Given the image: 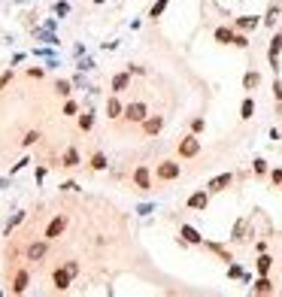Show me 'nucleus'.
I'll return each mask as SVG.
<instances>
[{
    "label": "nucleus",
    "mask_w": 282,
    "mask_h": 297,
    "mask_svg": "<svg viewBox=\"0 0 282 297\" xmlns=\"http://www.w3.org/2000/svg\"><path fill=\"white\" fill-rule=\"evenodd\" d=\"M179 176H182V164L176 158H164L161 164L155 167V179L158 182H176Z\"/></svg>",
    "instance_id": "f257e3e1"
},
{
    "label": "nucleus",
    "mask_w": 282,
    "mask_h": 297,
    "mask_svg": "<svg viewBox=\"0 0 282 297\" xmlns=\"http://www.w3.org/2000/svg\"><path fill=\"white\" fill-rule=\"evenodd\" d=\"M176 155H179V158H197L200 155V139H197V134H185L179 143H176Z\"/></svg>",
    "instance_id": "f03ea898"
},
{
    "label": "nucleus",
    "mask_w": 282,
    "mask_h": 297,
    "mask_svg": "<svg viewBox=\"0 0 282 297\" xmlns=\"http://www.w3.org/2000/svg\"><path fill=\"white\" fill-rule=\"evenodd\" d=\"M146 115H149V107H146L143 100H134V103H128V107H125V115H121V118H125L128 125H143Z\"/></svg>",
    "instance_id": "7ed1b4c3"
},
{
    "label": "nucleus",
    "mask_w": 282,
    "mask_h": 297,
    "mask_svg": "<svg viewBox=\"0 0 282 297\" xmlns=\"http://www.w3.org/2000/svg\"><path fill=\"white\" fill-rule=\"evenodd\" d=\"M279 55H282V33L276 30L273 40H270V46H267V61H270L273 76H279Z\"/></svg>",
    "instance_id": "20e7f679"
},
{
    "label": "nucleus",
    "mask_w": 282,
    "mask_h": 297,
    "mask_svg": "<svg viewBox=\"0 0 282 297\" xmlns=\"http://www.w3.org/2000/svg\"><path fill=\"white\" fill-rule=\"evenodd\" d=\"M25 255H28V261H30V264H40V261L49 255V240L43 237V240H37V243H28Z\"/></svg>",
    "instance_id": "39448f33"
},
{
    "label": "nucleus",
    "mask_w": 282,
    "mask_h": 297,
    "mask_svg": "<svg viewBox=\"0 0 282 297\" xmlns=\"http://www.w3.org/2000/svg\"><path fill=\"white\" fill-rule=\"evenodd\" d=\"M64 231H67V216H64V213H58L55 218H52V221L46 224V234H43V237H46L49 243H55Z\"/></svg>",
    "instance_id": "423d86ee"
},
{
    "label": "nucleus",
    "mask_w": 282,
    "mask_h": 297,
    "mask_svg": "<svg viewBox=\"0 0 282 297\" xmlns=\"http://www.w3.org/2000/svg\"><path fill=\"white\" fill-rule=\"evenodd\" d=\"M134 185H137V191H152V170L146 164L134 167Z\"/></svg>",
    "instance_id": "0eeeda50"
},
{
    "label": "nucleus",
    "mask_w": 282,
    "mask_h": 297,
    "mask_svg": "<svg viewBox=\"0 0 282 297\" xmlns=\"http://www.w3.org/2000/svg\"><path fill=\"white\" fill-rule=\"evenodd\" d=\"M234 173H219V176H213V179H209L206 182V191H209V194H219V191H225V188H231L234 185Z\"/></svg>",
    "instance_id": "6e6552de"
},
{
    "label": "nucleus",
    "mask_w": 282,
    "mask_h": 297,
    "mask_svg": "<svg viewBox=\"0 0 282 297\" xmlns=\"http://www.w3.org/2000/svg\"><path fill=\"white\" fill-rule=\"evenodd\" d=\"M140 128H143V136L146 139H152V136H158V134L164 131V115H146V121Z\"/></svg>",
    "instance_id": "1a4fd4ad"
},
{
    "label": "nucleus",
    "mask_w": 282,
    "mask_h": 297,
    "mask_svg": "<svg viewBox=\"0 0 282 297\" xmlns=\"http://www.w3.org/2000/svg\"><path fill=\"white\" fill-rule=\"evenodd\" d=\"M28 285H30V270H28V267H19V270H15V276H12L9 291H12V294H25Z\"/></svg>",
    "instance_id": "9d476101"
},
{
    "label": "nucleus",
    "mask_w": 282,
    "mask_h": 297,
    "mask_svg": "<svg viewBox=\"0 0 282 297\" xmlns=\"http://www.w3.org/2000/svg\"><path fill=\"white\" fill-rule=\"evenodd\" d=\"M206 206H209V191L206 188H197L195 194L185 200V209H195V213H203Z\"/></svg>",
    "instance_id": "9b49d317"
},
{
    "label": "nucleus",
    "mask_w": 282,
    "mask_h": 297,
    "mask_svg": "<svg viewBox=\"0 0 282 297\" xmlns=\"http://www.w3.org/2000/svg\"><path fill=\"white\" fill-rule=\"evenodd\" d=\"M73 279H76V276L70 273L67 267H58L55 273H52V285H55V291H67V288H70V282H73Z\"/></svg>",
    "instance_id": "f8f14e48"
},
{
    "label": "nucleus",
    "mask_w": 282,
    "mask_h": 297,
    "mask_svg": "<svg viewBox=\"0 0 282 297\" xmlns=\"http://www.w3.org/2000/svg\"><path fill=\"white\" fill-rule=\"evenodd\" d=\"M179 243H182V246H203V237L191 228V224H182V228H179Z\"/></svg>",
    "instance_id": "ddd939ff"
},
{
    "label": "nucleus",
    "mask_w": 282,
    "mask_h": 297,
    "mask_svg": "<svg viewBox=\"0 0 282 297\" xmlns=\"http://www.w3.org/2000/svg\"><path fill=\"white\" fill-rule=\"evenodd\" d=\"M279 15H282V0H273V3H270V9L261 15V25H264V27H276Z\"/></svg>",
    "instance_id": "4468645a"
},
{
    "label": "nucleus",
    "mask_w": 282,
    "mask_h": 297,
    "mask_svg": "<svg viewBox=\"0 0 282 297\" xmlns=\"http://www.w3.org/2000/svg\"><path fill=\"white\" fill-rule=\"evenodd\" d=\"M258 25H261V15H240V19H234V30H243V33L258 30Z\"/></svg>",
    "instance_id": "2eb2a0df"
},
{
    "label": "nucleus",
    "mask_w": 282,
    "mask_h": 297,
    "mask_svg": "<svg viewBox=\"0 0 282 297\" xmlns=\"http://www.w3.org/2000/svg\"><path fill=\"white\" fill-rule=\"evenodd\" d=\"M203 249H206V252H213L219 261H225V264H231V261H234V258H231V252H227V249L222 246V243H216V240H203Z\"/></svg>",
    "instance_id": "dca6fc26"
},
{
    "label": "nucleus",
    "mask_w": 282,
    "mask_h": 297,
    "mask_svg": "<svg viewBox=\"0 0 282 297\" xmlns=\"http://www.w3.org/2000/svg\"><path fill=\"white\" fill-rule=\"evenodd\" d=\"M79 164H82V155H79V149H76V146H67V149H64V155H61V167L73 170V167H79Z\"/></svg>",
    "instance_id": "f3484780"
},
{
    "label": "nucleus",
    "mask_w": 282,
    "mask_h": 297,
    "mask_svg": "<svg viewBox=\"0 0 282 297\" xmlns=\"http://www.w3.org/2000/svg\"><path fill=\"white\" fill-rule=\"evenodd\" d=\"M234 25H222V27H216L213 30V37H216V43L219 46H234Z\"/></svg>",
    "instance_id": "a211bd4d"
},
{
    "label": "nucleus",
    "mask_w": 282,
    "mask_h": 297,
    "mask_svg": "<svg viewBox=\"0 0 282 297\" xmlns=\"http://www.w3.org/2000/svg\"><path fill=\"white\" fill-rule=\"evenodd\" d=\"M128 88H131V73H128V70H121V73L113 76V94H121Z\"/></svg>",
    "instance_id": "6ab92c4d"
},
{
    "label": "nucleus",
    "mask_w": 282,
    "mask_h": 297,
    "mask_svg": "<svg viewBox=\"0 0 282 297\" xmlns=\"http://www.w3.org/2000/svg\"><path fill=\"white\" fill-rule=\"evenodd\" d=\"M121 115H125V103L113 94V97L107 100V118H121Z\"/></svg>",
    "instance_id": "aec40b11"
},
{
    "label": "nucleus",
    "mask_w": 282,
    "mask_h": 297,
    "mask_svg": "<svg viewBox=\"0 0 282 297\" xmlns=\"http://www.w3.org/2000/svg\"><path fill=\"white\" fill-rule=\"evenodd\" d=\"M246 234H249V221L240 218V221L234 224V231H231V243H246V240H249Z\"/></svg>",
    "instance_id": "412c9836"
},
{
    "label": "nucleus",
    "mask_w": 282,
    "mask_h": 297,
    "mask_svg": "<svg viewBox=\"0 0 282 297\" xmlns=\"http://www.w3.org/2000/svg\"><path fill=\"white\" fill-rule=\"evenodd\" d=\"M252 294H273V282H270L267 276H261V273H258L255 285H252Z\"/></svg>",
    "instance_id": "4be33fe9"
},
{
    "label": "nucleus",
    "mask_w": 282,
    "mask_h": 297,
    "mask_svg": "<svg viewBox=\"0 0 282 297\" xmlns=\"http://www.w3.org/2000/svg\"><path fill=\"white\" fill-rule=\"evenodd\" d=\"M255 115V97H243L240 103V121H249Z\"/></svg>",
    "instance_id": "5701e85b"
},
{
    "label": "nucleus",
    "mask_w": 282,
    "mask_h": 297,
    "mask_svg": "<svg viewBox=\"0 0 282 297\" xmlns=\"http://www.w3.org/2000/svg\"><path fill=\"white\" fill-rule=\"evenodd\" d=\"M258 85H261V73H258V70H249V73L243 76V88L246 91H255Z\"/></svg>",
    "instance_id": "b1692460"
},
{
    "label": "nucleus",
    "mask_w": 282,
    "mask_h": 297,
    "mask_svg": "<svg viewBox=\"0 0 282 297\" xmlns=\"http://www.w3.org/2000/svg\"><path fill=\"white\" fill-rule=\"evenodd\" d=\"M88 167H91L94 173H100V170H107V167H110V161H107V155H103V152H94V155H91V161H88Z\"/></svg>",
    "instance_id": "393cba45"
},
{
    "label": "nucleus",
    "mask_w": 282,
    "mask_h": 297,
    "mask_svg": "<svg viewBox=\"0 0 282 297\" xmlns=\"http://www.w3.org/2000/svg\"><path fill=\"white\" fill-rule=\"evenodd\" d=\"M255 267H258V273H261V276H267V273H270V267H273V258H270L267 252H261V255H258V261H255Z\"/></svg>",
    "instance_id": "a878e982"
},
{
    "label": "nucleus",
    "mask_w": 282,
    "mask_h": 297,
    "mask_svg": "<svg viewBox=\"0 0 282 297\" xmlns=\"http://www.w3.org/2000/svg\"><path fill=\"white\" fill-rule=\"evenodd\" d=\"M94 121H97V115H94L91 109H88V112H82V115H79V131H82V134H88V131L94 128Z\"/></svg>",
    "instance_id": "bb28decb"
},
{
    "label": "nucleus",
    "mask_w": 282,
    "mask_h": 297,
    "mask_svg": "<svg viewBox=\"0 0 282 297\" xmlns=\"http://www.w3.org/2000/svg\"><path fill=\"white\" fill-rule=\"evenodd\" d=\"M167 6H170V0H155L152 9H149V19H152V22H158V19L164 15V9H167Z\"/></svg>",
    "instance_id": "cd10ccee"
},
{
    "label": "nucleus",
    "mask_w": 282,
    "mask_h": 297,
    "mask_svg": "<svg viewBox=\"0 0 282 297\" xmlns=\"http://www.w3.org/2000/svg\"><path fill=\"white\" fill-rule=\"evenodd\" d=\"M55 94L67 100L70 94H73V82H67V79H58V82H55Z\"/></svg>",
    "instance_id": "c85d7f7f"
},
{
    "label": "nucleus",
    "mask_w": 282,
    "mask_h": 297,
    "mask_svg": "<svg viewBox=\"0 0 282 297\" xmlns=\"http://www.w3.org/2000/svg\"><path fill=\"white\" fill-rule=\"evenodd\" d=\"M252 173H255L258 179L270 176V167H267V161H264V158H255V161H252Z\"/></svg>",
    "instance_id": "c756f323"
},
{
    "label": "nucleus",
    "mask_w": 282,
    "mask_h": 297,
    "mask_svg": "<svg viewBox=\"0 0 282 297\" xmlns=\"http://www.w3.org/2000/svg\"><path fill=\"white\" fill-rule=\"evenodd\" d=\"M25 218H28V213H22V209H19V213H15V216H12V218L6 221V228H3V234L9 237V234H12V228H19V224H22Z\"/></svg>",
    "instance_id": "7c9ffc66"
},
{
    "label": "nucleus",
    "mask_w": 282,
    "mask_h": 297,
    "mask_svg": "<svg viewBox=\"0 0 282 297\" xmlns=\"http://www.w3.org/2000/svg\"><path fill=\"white\" fill-rule=\"evenodd\" d=\"M249 46H252V43H249V37H246L243 30H237V33H234V49H243V52H246Z\"/></svg>",
    "instance_id": "2f4dec72"
},
{
    "label": "nucleus",
    "mask_w": 282,
    "mask_h": 297,
    "mask_svg": "<svg viewBox=\"0 0 282 297\" xmlns=\"http://www.w3.org/2000/svg\"><path fill=\"white\" fill-rule=\"evenodd\" d=\"M33 143H40V131H28L25 139H22V146H25V149H30Z\"/></svg>",
    "instance_id": "473e14b6"
},
{
    "label": "nucleus",
    "mask_w": 282,
    "mask_h": 297,
    "mask_svg": "<svg viewBox=\"0 0 282 297\" xmlns=\"http://www.w3.org/2000/svg\"><path fill=\"white\" fill-rule=\"evenodd\" d=\"M64 115H79V103L67 97V100H64Z\"/></svg>",
    "instance_id": "72a5a7b5"
},
{
    "label": "nucleus",
    "mask_w": 282,
    "mask_h": 297,
    "mask_svg": "<svg viewBox=\"0 0 282 297\" xmlns=\"http://www.w3.org/2000/svg\"><path fill=\"white\" fill-rule=\"evenodd\" d=\"M227 279H243V267H240V264H234V261L227 264Z\"/></svg>",
    "instance_id": "f704fd0d"
},
{
    "label": "nucleus",
    "mask_w": 282,
    "mask_h": 297,
    "mask_svg": "<svg viewBox=\"0 0 282 297\" xmlns=\"http://www.w3.org/2000/svg\"><path fill=\"white\" fill-rule=\"evenodd\" d=\"M55 15H61V19L70 15V3H67V0H58V3H55Z\"/></svg>",
    "instance_id": "c9c22d12"
},
{
    "label": "nucleus",
    "mask_w": 282,
    "mask_h": 297,
    "mask_svg": "<svg viewBox=\"0 0 282 297\" xmlns=\"http://www.w3.org/2000/svg\"><path fill=\"white\" fill-rule=\"evenodd\" d=\"M270 182H273V188H282V167L270 170Z\"/></svg>",
    "instance_id": "e433bc0d"
},
{
    "label": "nucleus",
    "mask_w": 282,
    "mask_h": 297,
    "mask_svg": "<svg viewBox=\"0 0 282 297\" xmlns=\"http://www.w3.org/2000/svg\"><path fill=\"white\" fill-rule=\"evenodd\" d=\"M76 70H79V73H88V70H94V61L91 58H79V67Z\"/></svg>",
    "instance_id": "4c0bfd02"
},
{
    "label": "nucleus",
    "mask_w": 282,
    "mask_h": 297,
    "mask_svg": "<svg viewBox=\"0 0 282 297\" xmlns=\"http://www.w3.org/2000/svg\"><path fill=\"white\" fill-rule=\"evenodd\" d=\"M28 76H30V79H43L46 70H43V67H28Z\"/></svg>",
    "instance_id": "58836bf2"
},
{
    "label": "nucleus",
    "mask_w": 282,
    "mask_h": 297,
    "mask_svg": "<svg viewBox=\"0 0 282 297\" xmlns=\"http://www.w3.org/2000/svg\"><path fill=\"white\" fill-rule=\"evenodd\" d=\"M203 128H206L203 118H195V121H191V134H203Z\"/></svg>",
    "instance_id": "ea45409f"
},
{
    "label": "nucleus",
    "mask_w": 282,
    "mask_h": 297,
    "mask_svg": "<svg viewBox=\"0 0 282 297\" xmlns=\"http://www.w3.org/2000/svg\"><path fill=\"white\" fill-rule=\"evenodd\" d=\"M273 97H276V100H282V76H276V79H273Z\"/></svg>",
    "instance_id": "a19ab883"
},
{
    "label": "nucleus",
    "mask_w": 282,
    "mask_h": 297,
    "mask_svg": "<svg viewBox=\"0 0 282 297\" xmlns=\"http://www.w3.org/2000/svg\"><path fill=\"white\" fill-rule=\"evenodd\" d=\"M28 164H30V158H22L19 164H12V170H9V176H15V173H19V170H25Z\"/></svg>",
    "instance_id": "79ce46f5"
},
{
    "label": "nucleus",
    "mask_w": 282,
    "mask_h": 297,
    "mask_svg": "<svg viewBox=\"0 0 282 297\" xmlns=\"http://www.w3.org/2000/svg\"><path fill=\"white\" fill-rule=\"evenodd\" d=\"M128 73H131V76H143V73H146V67H137V64H128Z\"/></svg>",
    "instance_id": "37998d69"
},
{
    "label": "nucleus",
    "mask_w": 282,
    "mask_h": 297,
    "mask_svg": "<svg viewBox=\"0 0 282 297\" xmlns=\"http://www.w3.org/2000/svg\"><path fill=\"white\" fill-rule=\"evenodd\" d=\"M70 273H73V276H79V261H67V264H64Z\"/></svg>",
    "instance_id": "c03bdc74"
},
{
    "label": "nucleus",
    "mask_w": 282,
    "mask_h": 297,
    "mask_svg": "<svg viewBox=\"0 0 282 297\" xmlns=\"http://www.w3.org/2000/svg\"><path fill=\"white\" fill-rule=\"evenodd\" d=\"M9 79H12V67L6 70V73H3V76H0V88H6V85H9Z\"/></svg>",
    "instance_id": "a18cd8bd"
},
{
    "label": "nucleus",
    "mask_w": 282,
    "mask_h": 297,
    "mask_svg": "<svg viewBox=\"0 0 282 297\" xmlns=\"http://www.w3.org/2000/svg\"><path fill=\"white\" fill-rule=\"evenodd\" d=\"M61 191H79L76 182H61Z\"/></svg>",
    "instance_id": "49530a36"
},
{
    "label": "nucleus",
    "mask_w": 282,
    "mask_h": 297,
    "mask_svg": "<svg viewBox=\"0 0 282 297\" xmlns=\"http://www.w3.org/2000/svg\"><path fill=\"white\" fill-rule=\"evenodd\" d=\"M152 209H155L152 203H143V206H140V209H137V213H140V216H149V213H152Z\"/></svg>",
    "instance_id": "de8ad7c7"
},
{
    "label": "nucleus",
    "mask_w": 282,
    "mask_h": 297,
    "mask_svg": "<svg viewBox=\"0 0 282 297\" xmlns=\"http://www.w3.org/2000/svg\"><path fill=\"white\" fill-rule=\"evenodd\" d=\"M9 185V179H0V188H6Z\"/></svg>",
    "instance_id": "09e8293b"
},
{
    "label": "nucleus",
    "mask_w": 282,
    "mask_h": 297,
    "mask_svg": "<svg viewBox=\"0 0 282 297\" xmlns=\"http://www.w3.org/2000/svg\"><path fill=\"white\" fill-rule=\"evenodd\" d=\"M94 3H107V0H94Z\"/></svg>",
    "instance_id": "8fccbe9b"
},
{
    "label": "nucleus",
    "mask_w": 282,
    "mask_h": 297,
    "mask_svg": "<svg viewBox=\"0 0 282 297\" xmlns=\"http://www.w3.org/2000/svg\"><path fill=\"white\" fill-rule=\"evenodd\" d=\"M279 33H282V30H279Z\"/></svg>",
    "instance_id": "3c124183"
}]
</instances>
